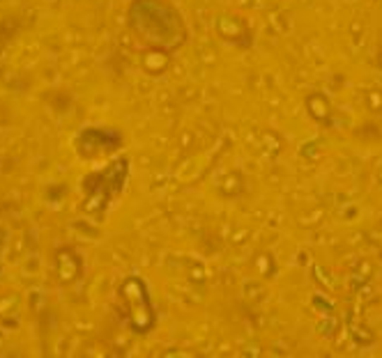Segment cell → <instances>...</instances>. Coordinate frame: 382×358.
<instances>
[{"mask_svg":"<svg viewBox=\"0 0 382 358\" xmlns=\"http://www.w3.org/2000/svg\"><path fill=\"white\" fill-rule=\"evenodd\" d=\"M129 16L138 39L159 53H175L189 39L185 19L166 0H134Z\"/></svg>","mask_w":382,"mask_h":358,"instance_id":"obj_1","label":"cell"},{"mask_svg":"<svg viewBox=\"0 0 382 358\" xmlns=\"http://www.w3.org/2000/svg\"><path fill=\"white\" fill-rule=\"evenodd\" d=\"M123 301L129 310V326L134 328V333H150L157 326V310L141 278H129L123 285Z\"/></svg>","mask_w":382,"mask_h":358,"instance_id":"obj_2","label":"cell"},{"mask_svg":"<svg viewBox=\"0 0 382 358\" xmlns=\"http://www.w3.org/2000/svg\"><path fill=\"white\" fill-rule=\"evenodd\" d=\"M216 30H219V34L226 39V41H245L242 37L245 34H249V30H247V25L242 23L238 16H226V19H221L219 21V25H216Z\"/></svg>","mask_w":382,"mask_h":358,"instance_id":"obj_3","label":"cell"},{"mask_svg":"<svg viewBox=\"0 0 382 358\" xmlns=\"http://www.w3.org/2000/svg\"><path fill=\"white\" fill-rule=\"evenodd\" d=\"M314 97V101L318 103V106H314L311 101H307V108L311 113V117L323 122V124H329V106H327V99L323 97V94H311Z\"/></svg>","mask_w":382,"mask_h":358,"instance_id":"obj_4","label":"cell"}]
</instances>
